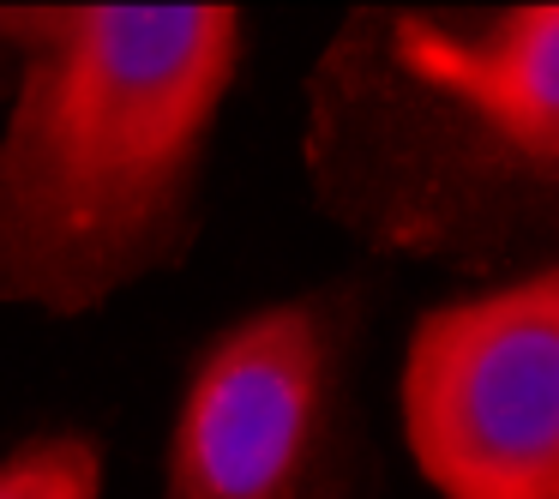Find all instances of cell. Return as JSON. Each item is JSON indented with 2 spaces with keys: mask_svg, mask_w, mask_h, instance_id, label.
<instances>
[{
  "mask_svg": "<svg viewBox=\"0 0 559 499\" xmlns=\"http://www.w3.org/2000/svg\"><path fill=\"white\" fill-rule=\"evenodd\" d=\"M313 211L475 289L559 265V7H349L301 85Z\"/></svg>",
  "mask_w": 559,
  "mask_h": 499,
  "instance_id": "1",
  "label": "cell"
},
{
  "mask_svg": "<svg viewBox=\"0 0 559 499\" xmlns=\"http://www.w3.org/2000/svg\"><path fill=\"white\" fill-rule=\"evenodd\" d=\"M0 301L85 319L169 277L247 61L241 7H0Z\"/></svg>",
  "mask_w": 559,
  "mask_h": 499,
  "instance_id": "2",
  "label": "cell"
},
{
  "mask_svg": "<svg viewBox=\"0 0 559 499\" xmlns=\"http://www.w3.org/2000/svg\"><path fill=\"white\" fill-rule=\"evenodd\" d=\"M367 331V271L235 313L187 367L157 499H379Z\"/></svg>",
  "mask_w": 559,
  "mask_h": 499,
  "instance_id": "3",
  "label": "cell"
},
{
  "mask_svg": "<svg viewBox=\"0 0 559 499\" xmlns=\"http://www.w3.org/2000/svg\"><path fill=\"white\" fill-rule=\"evenodd\" d=\"M397 409L439 499H559V265L427 307Z\"/></svg>",
  "mask_w": 559,
  "mask_h": 499,
  "instance_id": "4",
  "label": "cell"
},
{
  "mask_svg": "<svg viewBox=\"0 0 559 499\" xmlns=\"http://www.w3.org/2000/svg\"><path fill=\"white\" fill-rule=\"evenodd\" d=\"M0 499H103V445L85 427H37L0 451Z\"/></svg>",
  "mask_w": 559,
  "mask_h": 499,
  "instance_id": "5",
  "label": "cell"
},
{
  "mask_svg": "<svg viewBox=\"0 0 559 499\" xmlns=\"http://www.w3.org/2000/svg\"><path fill=\"white\" fill-rule=\"evenodd\" d=\"M7 97H13V67H7V55H0V109H7Z\"/></svg>",
  "mask_w": 559,
  "mask_h": 499,
  "instance_id": "6",
  "label": "cell"
}]
</instances>
